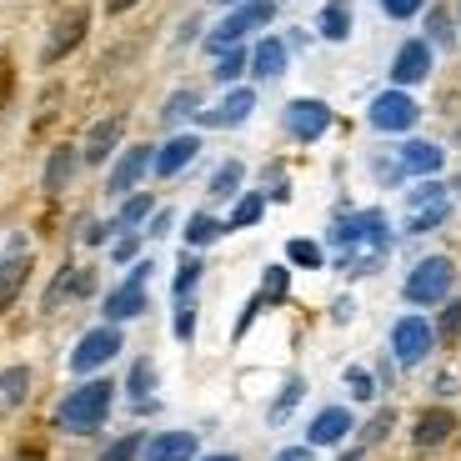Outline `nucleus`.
<instances>
[{"label":"nucleus","mask_w":461,"mask_h":461,"mask_svg":"<svg viewBox=\"0 0 461 461\" xmlns=\"http://www.w3.org/2000/svg\"><path fill=\"white\" fill-rule=\"evenodd\" d=\"M451 216V196L441 185H416L411 196H406V230H437L441 221Z\"/></svg>","instance_id":"423d86ee"},{"label":"nucleus","mask_w":461,"mask_h":461,"mask_svg":"<svg viewBox=\"0 0 461 461\" xmlns=\"http://www.w3.org/2000/svg\"><path fill=\"white\" fill-rule=\"evenodd\" d=\"M15 461H46V437H25L15 447Z\"/></svg>","instance_id":"a18cd8bd"},{"label":"nucleus","mask_w":461,"mask_h":461,"mask_svg":"<svg viewBox=\"0 0 461 461\" xmlns=\"http://www.w3.org/2000/svg\"><path fill=\"white\" fill-rule=\"evenodd\" d=\"M392 427H396V411H392V406H381V411L366 421V447H376V441H386V431H392Z\"/></svg>","instance_id":"4c0bfd02"},{"label":"nucleus","mask_w":461,"mask_h":461,"mask_svg":"<svg viewBox=\"0 0 461 461\" xmlns=\"http://www.w3.org/2000/svg\"><path fill=\"white\" fill-rule=\"evenodd\" d=\"M437 341H441V346H451V351H456V346H461V301H447V306H441V321H437Z\"/></svg>","instance_id":"7c9ffc66"},{"label":"nucleus","mask_w":461,"mask_h":461,"mask_svg":"<svg viewBox=\"0 0 461 461\" xmlns=\"http://www.w3.org/2000/svg\"><path fill=\"white\" fill-rule=\"evenodd\" d=\"M150 216V196H131L126 206H121V216H115V230H131L136 221Z\"/></svg>","instance_id":"e433bc0d"},{"label":"nucleus","mask_w":461,"mask_h":461,"mask_svg":"<svg viewBox=\"0 0 461 461\" xmlns=\"http://www.w3.org/2000/svg\"><path fill=\"white\" fill-rule=\"evenodd\" d=\"M421 5H427V0H381V11L392 15V21H411Z\"/></svg>","instance_id":"37998d69"},{"label":"nucleus","mask_w":461,"mask_h":461,"mask_svg":"<svg viewBox=\"0 0 461 461\" xmlns=\"http://www.w3.org/2000/svg\"><path fill=\"white\" fill-rule=\"evenodd\" d=\"M191 331H196V306H191V301H181V306H176V336H181V341H191Z\"/></svg>","instance_id":"c03bdc74"},{"label":"nucleus","mask_w":461,"mask_h":461,"mask_svg":"<svg viewBox=\"0 0 461 461\" xmlns=\"http://www.w3.org/2000/svg\"><path fill=\"white\" fill-rule=\"evenodd\" d=\"M241 176H246V171H241V161H226L216 176H211V196H216V201L236 196V191H241Z\"/></svg>","instance_id":"2f4dec72"},{"label":"nucleus","mask_w":461,"mask_h":461,"mask_svg":"<svg viewBox=\"0 0 461 461\" xmlns=\"http://www.w3.org/2000/svg\"><path fill=\"white\" fill-rule=\"evenodd\" d=\"M126 392H131V402L150 406V392H156V366H150V361H136V366H131Z\"/></svg>","instance_id":"c756f323"},{"label":"nucleus","mask_w":461,"mask_h":461,"mask_svg":"<svg viewBox=\"0 0 461 461\" xmlns=\"http://www.w3.org/2000/svg\"><path fill=\"white\" fill-rule=\"evenodd\" d=\"M111 256L115 261H131V256H136V236H121V241L111 246Z\"/></svg>","instance_id":"49530a36"},{"label":"nucleus","mask_w":461,"mask_h":461,"mask_svg":"<svg viewBox=\"0 0 461 461\" xmlns=\"http://www.w3.org/2000/svg\"><path fill=\"white\" fill-rule=\"evenodd\" d=\"M201 271H206V266L196 261V256H185L181 266H176V296H191V291H196V281H201Z\"/></svg>","instance_id":"c9c22d12"},{"label":"nucleus","mask_w":461,"mask_h":461,"mask_svg":"<svg viewBox=\"0 0 461 461\" xmlns=\"http://www.w3.org/2000/svg\"><path fill=\"white\" fill-rule=\"evenodd\" d=\"M301 396H306V381H301V376H286L281 396L271 402V411H266V416H271V427H281V421H286V416L296 411V402H301Z\"/></svg>","instance_id":"bb28decb"},{"label":"nucleus","mask_w":461,"mask_h":461,"mask_svg":"<svg viewBox=\"0 0 461 461\" xmlns=\"http://www.w3.org/2000/svg\"><path fill=\"white\" fill-rule=\"evenodd\" d=\"M76 161H81V150H76V146H56V150H50L46 176H41V185H46L50 196L70 185V176H76Z\"/></svg>","instance_id":"4be33fe9"},{"label":"nucleus","mask_w":461,"mask_h":461,"mask_svg":"<svg viewBox=\"0 0 461 461\" xmlns=\"http://www.w3.org/2000/svg\"><path fill=\"white\" fill-rule=\"evenodd\" d=\"M321 35L326 41H346V35H351V5H346V0H331L321 11Z\"/></svg>","instance_id":"cd10ccee"},{"label":"nucleus","mask_w":461,"mask_h":461,"mask_svg":"<svg viewBox=\"0 0 461 461\" xmlns=\"http://www.w3.org/2000/svg\"><path fill=\"white\" fill-rule=\"evenodd\" d=\"M15 101V60L0 56V115H5V105Z\"/></svg>","instance_id":"a19ab883"},{"label":"nucleus","mask_w":461,"mask_h":461,"mask_svg":"<svg viewBox=\"0 0 461 461\" xmlns=\"http://www.w3.org/2000/svg\"><path fill=\"white\" fill-rule=\"evenodd\" d=\"M111 402H115V386L111 381H86L66 402L56 406V427L70 431V437H91V431L105 427V416H111Z\"/></svg>","instance_id":"f03ea898"},{"label":"nucleus","mask_w":461,"mask_h":461,"mask_svg":"<svg viewBox=\"0 0 461 461\" xmlns=\"http://www.w3.org/2000/svg\"><path fill=\"white\" fill-rule=\"evenodd\" d=\"M276 461H312V451H306V447H291V451H281Z\"/></svg>","instance_id":"8fccbe9b"},{"label":"nucleus","mask_w":461,"mask_h":461,"mask_svg":"<svg viewBox=\"0 0 461 461\" xmlns=\"http://www.w3.org/2000/svg\"><path fill=\"white\" fill-rule=\"evenodd\" d=\"M146 461H196V431H161V437H150Z\"/></svg>","instance_id":"f3484780"},{"label":"nucleus","mask_w":461,"mask_h":461,"mask_svg":"<svg viewBox=\"0 0 461 461\" xmlns=\"http://www.w3.org/2000/svg\"><path fill=\"white\" fill-rule=\"evenodd\" d=\"M346 431H351V411L346 406H326L312 421V447H336V441H346Z\"/></svg>","instance_id":"aec40b11"},{"label":"nucleus","mask_w":461,"mask_h":461,"mask_svg":"<svg viewBox=\"0 0 461 461\" xmlns=\"http://www.w3.org/2000/svg\"><path fill=\"white\" fill-rule=\"evenodd\" d=\"M431 35H437V41H451V21H447V15H431Z\"/></svg>","instance_id":"de8ad7c7"},{"label":"nucleus","mask_w":461,"mask_h":461,"mask_svg":"<svg viewBox=\"0 0 461 461\" xmlns=\"http://www.w3.org/2000/svg\"><path fill=\"white\" fill-rule=\"evenodd\" d=\"M336 461H366V447H351L346 456H336Z\"/></svg>","instance_id":"603ef678"},{"label":"nucleus","mask_w":461,"mask_h":461,"mask_svg":"<svg viewBox=\"0 0 461 461\" xmlns=\"http://www.w3.org/2000/svg\"><path fill=\"white\" fill-rule=\"evenodd\" d=\"M95 291V271H76V266H60L56 286L46 291V312H56L66 296H91Z\"/></svg>","instance_id":"6ab92c4d"},{"label":"nucleus","mask_w":461,"mask_h":461,"mask_svg":"<svg viewBox=\"0 0 461 461\" xmlns=\"http://www.w3.org/2000/svg\"><path fill=\"white\" fill-rule=\"evenodd\" d=\"M146 281H150V261H140L136 271H131L111 296H105V316H111V321H131V316L146 312V306H150V301H146Z\"/></svg>","instance_id":"1a4fd4ad"},{"label":"nucleus","mask_w":461,"mask_h":461,"mask_svg":"<svg viewBox=\"0 0 461 461\" xmlns=\"http://www.w3.org/2000/svg\"><path fill=\"white\" fill-rule=\"evenodd\" d=\"M251 70H256V76H261V81H276L281 70H286V46H281L276 35H271V41H261V46H256V56H251Z\"/></svg>","instance_id":"a878e982"},{"label":"nucleus","mask_w":461,"mask_h":461,"mask_svg":"<svg viewBox=\"0 0 461 461\" xmlns=\"http://www.w3.org/2000/svg\"><path fill=\"white\" fill-rule=\"evenodd\" d=\"M396 161L411 176H431V171H441V146H431V140H406V146L396 150Z\"/></svg>","instance_id":"412c9836"},{"label":"nucleus","mask_w":461,"mask_h":461,"mask_svg":"<svg viewBox=\"0 0 461 461\" xmlns=\"http://www.w3.org/2000/svg\"><path fill=\"white\" fill-rule=\"evenodd\" d=\"M201 461H241V456H201Z\"/></svg>","instance_id":"864d4df0"},{"label":"nucleus","mask_w":461,"mask_h":461,"mask_svg":"<svg viewBox=\"0 0 461 461\" xmlns=\"http://www.w3.org/2000/svg\"><path fill=\"white\" fill-rule=\"evenodd\" d=\"M451 191H456V196H461V176H456V181H451Z\"/></svg>","instance_id":"5fc2aeb1"},{"label":"nucleus","mask_w":461,"mask_h":461,"mask_svg":"<svg viewBox=\"0 0 461 461\" xmlns=\"http://www.w3.org/2000/svg\"><path fill=\"white\" fill-rule=\"evenodd\" d=\"M241 70H246V56H241V50H226V56H221V66H216V81H236Z\"/></svg>","instance_id":"79ce46f5"},{"label":"nucleus","mask_w":461,"mask_h":461,"mask_svg":"<svg viewBox=\"0 0 461 461\" xmlns=\"http://www.w3.org/2000/svg\"><path fill=\"white\" fill-rule=\"evenodd\" d=\"M25 396H31V366H5L0 371V411H15Z\"/></svg>","instance_id":"393cba45"},{"label":"nucleus","mask_w":461,"mask_h":461,"mask_svg":"<svg viewBox=\"0 0 461 461\" xmlns=\"http://www.w3.org/2000/svg\"><path fill=\"white\" fill-rule=\"evenodd\" d=\"M251 105H256V91H230L226 101H221L216 111H206L201 121H206V126H241L246 115H251Z\"/></svg>","instance_id":"b1692460"},{"label":"nucleus","mask_w":461,"mask_h":461,"mask_svg":"<svg viewBox=\"0 0 461 461\" xmlns=\"http://www.w3.org/2000/svg\"><path fill=\"white\" fill-rule=\"evenodd\" d=\"M156 166V156H150V146H131V150H121V161H115V171H111V196H131L136 191V181Z\"/></svg>","instance_id":"2eb2a0df"},{"label":"nucleus","mask_w":461,"mask_h":461,"mask_svg":"<svg viewBox=\"0 0 461 461\" xmlns=\"http://www.w3.org/2000/svg\"><path fill=\"white\" fill-rule=\"evenodd\" d=\"M346 386H351V396H357V402H371V396H376V381H371V371H361V366L346 371Z\"/></svg>","instance_id":"ea45409f"},{"label":"nucleus","mask_w":461,"mask_h":461,"mask_svg":"<svg viewBox=\"0 0 461 461\" xmlns=\"http://www.w3.org/2000/svg\"><path fill=\"white\" fill-rule=\"evenodd\" d=\"M216 236H226V226H221L216 216H206V211H196V216L185 221V241L191 246H211Z\"/></svg>","instance_id":"c85d7f7f"},{"label":"nucleus","mask_w":461,"mask_h":461,"mask_svg":"<svg viewBox=\"0 0 461 461\" xmlns=\"http://www.w3.org/2000/svg\"><path fill=\"white\" fill-rule=\"evenodd\" d=\"M226 5H241V0H226Z\"/></svg>","instance_id":"6e6d98bb"},{"label":"nucleus","mask_w":461,"mask_h":461,"mask_svg":"<svg viewBox=\"0 0 461 461\" xmlns=\"http://www.w3.org/2000/svg\"><path fill=\"white\" fill-rule=\"evenodd\" d=\"M261 211H266V201H261V196H241V201H236V211H230V230L256 226V221H261Z\"/></svg>","instance_id":"f704fd0d"},{"label":"nucleus","mask_w":461,"mask_h":461,"mask_svg":"<svg viewBox=\"0 0 461 461\" xmlns=\"http://www.w3.org/2000/svg\"><path fill=\"white\" fill-rule=\"evenodd\" d=\"M331 251L336 266L346 276H371L386 251H392V230H386V216L381 211H361V216H346L331 226Z\"/></svg>","instance_id":"f257e3e1"},{"label":"nucleus","mask_w":461,"mask_h":461,"mask_svg":"<svg viewBox=\"0 0 461 461\" xmlns=\"http://www.w3.org/2000/svg\"><path fill=\"white\" fill-rule=\"evenodd\" d=\"M371 126L376 131H411L416 126V101L396 86V91H386V95H376L371 101Z\"/></svg>","instance_id":"f8f14e48"},{"label":"nucleus","mask_w":461,"mask_h":461,"mask_svg":"<svg viewBox=\"0 0 461 461\" xmlns=\"http://www.w3.org/2000/svg\"><path fill=\"white\" fill-rule=\"evenodd\" d=\"M326 126H331V105H326V101L301 95V101L286 105V131H291L296 140H321Z\"/></svg>","instance_id":"9b49d317"},{"label":"nucleus","mask_w":461,"mask_h":461,"mask_svg":"<svg viewBox=\"0 0 461 461\" xmlns=\"http://www.w3.org/2000/svg\"><path fill=\"white\" fill-rule=\"evenodd\" d=\"M121 131H126V121H121V115H111V121H101V126H91V131H86V146H81V156H86L91 166L111 161V150L121 146Z\"/></svg>","instance_id":"a211bd4d"},{"label":"nucleus","mask_w":461,"mask_h":461,"mask_svg":"<svg viewBox=\"0 0 461 461\" xmlns=\"http://www.w3.org/2000/svg\"><path fill=\"white\" fill-rule=\"evenodd\" d=\"M196 150H201V140H196V136H176V140H166L161 156H156V176H176V171H185V166L196 161Z\"/></svg>","instance_id":"5701e85b"},{"label":"nucleus","mask_w":461,"mask_h":461,"mask_svg":"<svg viewBox=\"0 0 461 461\" xmlns=\"http://www.w3.org/2000/svg\"><path fill=\"white\" fill-rule=\"evenodd\" d=\"M121 331H115V326H95V331H86L81 341H76V351H70V371H95V366H105V361L115 357V351H121Z\"/></svg>","instance_id":"9d476101"},{"label":"nucleus","mask_w":461,"mask_h":461,"mask_svg":"<svg viewBox=\"0 0 461 461\" xmlns=\"http://www.w3.org/2000/svg\"><path fill=\"white\" fill-rule=\"evenodd\" d=\"M140 451H146V441L131 431V437H121V441H111V447L101 451V461H140Z\"/></svg>","instance_id":"72a5a7b5"},{"label":"nucleus","mask_w":461,"mask_h":461,"mask_svg":"<svg viewBox=\"0 0 461 461\" xmlns=\"http://www.w3.org/2000/svg\"><path fill=\"white\" fill-rule=\"evenodd\" d=\"M431 76V46L427 41H406L392 60V81L396 86H421Z\"/></svg>","instance_id":"4468645a"},{"label":"nucleus","mask_w":461,"mask_h":461,"mask_svg":"<svg viewBox=\"0 0 461 461\" xmlns=\"http://www.w3.org/2000/svg\"><path fill=\"white\" fill-rule=\"evenodd\" d=\"M286 296H291V271H286V266H266V271H261V286H256V296L246 301L241 321H236V336H246V331H251V321L266 312V306H281Z\"/></svg>","instance_id":"0eeeda50"},{"label":"nucleus","mask_w":461,"mask_h":461,"mask_svg":"<svg viewBox=\"0 0 461 461\" xmlns=\"http://www.w3.org/2000/svg\"><path fill=\"white\" fill-rule=\"evenodd\" d=\"M131 5H140V0H105V11H111V15H126Z\"/></svg>","instance_id":"09e8293b"},{"label":"nucleus","mask_w":461,"mask_h":461,"mask_svg":"<svg viewBox=\"0 0 461 461\" xmlns=\"http://www.w3.org/2000/svg\"><path fill=\"white\" fill-rule=\"evenodd\" d=\"M451 281H456V266L447 256H427V261H416V271L406 276V301L411 306H441L451 296Z\"/></svg>","instance_id":"7ed1b4c3"},{"label":"nucleus","mask_w":461,"mask_h":461,"mask_svg":"<svg viewBox=\"0 0 461 461\" xmlns=\"http://www.w3.org/2000/svg\"><path fill=\"white\" fill-rule=\"evenodd\" d=\"M166 226H171V216H166V211H161V216H150V236H166Z\"/></svg>","instance_id":"3c124183"},{"label":"nucleus","mask_w":461,"mask_h":461,"mask_svg":"<svg viewBox=\"0 0 461 461\" xmlns=\"http://www.w3.org/2000/svg\"><path fill=\"white\" fill-rule=\"evenodd\" d=\"M456 437V411H447V406H427V411L416 416L411 427V447L416 451H437L441 441Z\"/></svg>","instance_id":"ddd939ff"},{"label":"nucleus","mask_w":461,"mask_h":461,"mask_svg":"<svg viewBox=\"0 0 461 461\" xmlns=\"http://www.w3.org/2000/svg\"><path fill=\"white\" fill-rule=\"evenodd\" d=\"M31 256L25 251H11L5 261H0V312H11L15 301H21V291L31 286Z\"/></svg>","instance_id":"dca6fc26"},{"label":"nucleus","mask_w":461,"mask_h":461,"mask_svg":"<svg viewBox=\"0 0 461 461\" xmlns=\"http://www.w3.org/2000/svg\"><path fill=\"white\" fill-rule=\"evenodd\" d=\"M86 31H91V11H86V5H70V11L60 15L56 25H50L46 46H41V66H56V60H66L70 50L86 41Z\"/></svg>","instance_id":"39448f33"},{"label":"nucleus","mask_w":461,"mask_h":461,"mask_svg":"<svg viewBox=\"0 0 461 461\" xmlns=\"http://www.w3.org/2000/svg\"><path fill=\"white\" fill-rule=\"evenodd\" d=\"M431 341H437V331H431L421 316H402V321L392 326V357L402 361V366L427 361L431 357Z\"/></svg>","instance_id":"6e6552de"},{"label":"nucleus","mask_w":461,"mask_h":461,"mask_svg":"<svg viewBox=\"0 0 461 461\" xmlns=\"http://www.w3.org/2000/svg\"><path fill=\"white\" fill-rule=\"evenodd\" d=\"M271 15H276V5H271V0H241V5H236V11H230L226 21H221V31L211 35L206 46L226 56V50H236V41H241L246 31H256V25H266Z\"/></svg>","instance_id":"20e7f679"},{"label":"nucleus","mask_w":461,"mask_h":461,"mask_svg":"<svg viewBox=\"0 0 461 461\" xmlns=\"http://www.w3.org/2000/svg\"><path fill=\"white\" fill-rule=\"evenodd\" d=\"M201 105V91H176L171 101H166V111H161V121L166 126H176V121H185V115Z\"/></svg>","instance_id":"473e14b6"},{"label":"nucleus","mask_w":461,"mask_h":461,"mask_svg":"<svg viewBox=\"0 0 461 461\" xmlns=\"http://www.w3.org/2000/svg\"><path fill=\"white\" fill-rule=\"evenodd\" d=\"M286 256H291L296 266H306V271H316V266H321V246H316V241H291Z\"/></svg>","instance_id":"58836bf2"}]
</instances>
